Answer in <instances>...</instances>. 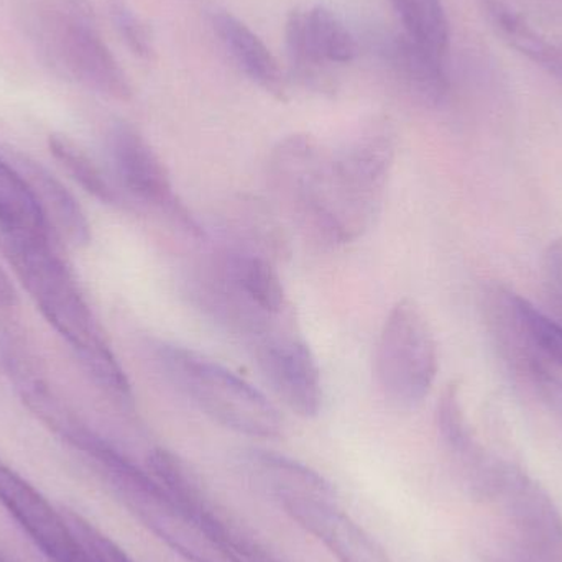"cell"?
Returning <instances> with one entry per match:
<instances>
[{"label": "cell", "mask_w": 562, "mask_h": 562, "mask_svg": "<svg viewBox=\"0 0 562 562\" xmlns=\"http://www.w3.org/2000/svg\"><path fill=\"white\" fill-rule=\"evenodd\" d=\"M396 155L389 119H373L339 148L306 134L283 138L269 158V183L297 229L326 249L347 246L372 227Z\"/></svg>", "instance_id": "6da1fadb"}, {"label": "cell", "mask_w": 562, "mask_h": 562, "mask_svg": "<svg viewBox=\"0 0 562 562\" xmlns=\"http://www.w3.org/2000/svg\"><path fill=\"white\" fill-rule=\"evenodd\" d=\"M0 250L45 319L68 342L92 380L124 405L132 403L131 382L78 281L53 249L49 236L0 221Z\"/></svg>", "instance_id": "7a4b0ae2"}, {"label": "cell", "mask_w": 562, "mask_h": 562, "mask_svg": "<svg viewBox=\"0 0 562 562\" xmlns=\"http://www.w3.org/2000/svg\"><path fill=\"white\" fill-rule=\"evenodd\" d=\"M22 25L56 75L115 101L132 98L131 81L105 43L88 0H26Z\"/></svg>", "instance_id": "3957f363"}, {"label": "cell", "mask_w": 562, "mask_h": 562, "mask_svg": "<svg viewBox=\"0 0 562 562\" xmlns=\"http://www.w3.org/2000/svg\"><path fill=\"white\" fill-rule=\"evenodd\" d=\"M155 362L165 379L217 425L249 438L273 439L283 431L279 408L247 380L216 360L177 344L160 342Z\"/></svg>", "instance_id": "277c9868"}, {"label": "cell", "mask_w": 562, "mask_h": 562, "mask_svg": "<svg viewBox=\"0 0 562 562\" xmlns=\"http://www.w3.org/2000/svg\"><path fill=\"white\" fill-rule=\"evenodd\" d=\"M92 464L128 512L187 562H246L206 533L164 485L108 442Z\"/></svg>", "instance_id": "5b68a950"}, {"label": "cell", "mask_w": 562, "mask_h": 562, "mask_svg": "<svg viewBox=\"0 0 562 562\" xmlns=\"http://www.w3.org/2000/svg\"><path fill=\"white\" fill-rule=\"evenodd\" d=\"M438 370L431 324L415 301H398L376 342L375 373L383 395L400 408H415L431 392Z\"/></svg>", "instance_id": "8992f818"}, {"label": "cell", "mask_w": 562, "mask_h": 562, "mask_svg": "<svg viewBox=\"0 0 562 562\" xmlns=\"http://www.w3.org/2000/svg\"><path fill=\"white\" fill-rule=\"evenodd\" d=\"M108 151L112 171L128 194L161 211L191 237H204V229H201L175 191L164 161L134 125L127 122L112 125L108 135Z\"/></svg>", "instance_id": "52a82bcc"}, {"label": "cell", "mask_w": 562, "mask_h": 562, "mask_svg": "<svg viewBox=\"0 0 562 562\" xmlns=\"http://www.w3.org/2000/svg\"><path fill=\"white\" fill-rule=\"evenodd\" d=\"M147 468L150 474L164 485L165 491L217 543L223 544L246 562H281L207 495L206 488L183 459L167 449L158 448L148 454Z\"/></svg>", "instance_id": "ba28073f"}, {"label": "cell", "mask_w": 562, "mask_h": 562, "mask_svg": "<svg viewBox=\"0 0 562 562\" xmlns=\"http://www.w3.org/2000/svg\"><path fill=\"white\" fill-rule=\"evenodd\" d=\"M487 498L502 504L521 538L543 562H562V515L551 495L510 462L495 459Z\"/></svg>", "instance_id": "9c48e42d"}, {"label": "cell", "mask_w": 562, "mask_h": 562, "mask_svg": "<svg viewBox=\"0 0 562 562\" xmlns=\"http://www.w3.org/2000/svg\"><path fill=\"white\" fill-rule=\"evenodd\" d=\"M254 359L281 402L301 418L323 408V380L313 350L291 323L250 347Z\"/></svg>", "instance_id": "30bf717a"}, {"label": "cell", "mask_w": 562, "mask_h": 562, "mask_svg": "<svg viewBox=\"0 0 562 562\" xmlns=\"http://www.w3.org/2000/svg\"><path fill=\"white\" fill-rule=\"evenodd\" d=\"M284 35L291 76L306 88L326 89L327 66L347 65L357 56L352 33L321 5L291 12Z\"/></svg>", "instance_id": "8fae6325"}, {"label": "cell", "mask_w": 562, "mask_h": 562, "mask_svg": "<svg viewBox=\"0 0 562 562\" xmlns=\"http://www.w3.org/2000/svg\"><path fill=\"white\" fill-rule=\"evenodd\" d=\"M0 504L52 562H95L79 540L65 514L0 462Z\"/></svg>", "instance_id": "7c38bea8"}, {"label": "cell", "mask_w": 562, "mask_h": 562, "mask_svg": "<svg viewBox=\"0 0 562 562\" xmlns=\"http://www.w3.org/2000/svg\"><path fill=\"white\" fill-rule=\"evenodd\" d=\"M273 497L284 514L323 543L337 561L393 562L372 535L340 510L336 497L300 492H283Z\"/></svg>", "instance_id": "4fadbf2b"}, {"label": "cell", "mask_w": 562, "mask_h": 562, "mask_svg": "<svg viewBox=\"0 0 562 562\" xmlns=\"http://www.w3.org/2000/svg\"><path fill=\"white\" fill-rule=\"evenodd\" d=\"M380 55L392 78L409 98L429 108L445 101L449 91L445 59L432 55L405 32L389 36L380 46Z\"/></svg>", "instance_id": "5bb4252c"}, {"label": "cell", "mask_w": 562, "mask_h": 562, "mask_svg": "<svg viewBox=\"0 0 562 562\" xmlns=\"http://www.w3.org/2000/svg\"><path fill=\"white\" fill-rule=\"evenodd\" d=\"M210 23L237 68L273 98L286 101V78L266 43L226 10L211 13Z\"/></svg>", "instance_id": "9a60e30c"}, {"label": "cell", "mask_w": 562, "mask_h": 562, "mask_svg": "<svg viewBox=\"0 0 562 562\" xmlns=\"http://www.w3.org/2000/svg\"><path fill=\"white\" fill-rule=\"evenodd\" d=\"M438 428L446 448L465 472L469 487L475 495L485 498L495 458H491L479 445L471 426H469L464 408H462L459 383H449L439 398Z\"/></svg>", "instance_id": "2e32d148"}, {"label": "cell", "mask_w": 562, "mask_h": 562, "mask_svg": "<svg viewBox=\"0 0 562 562\" xmlns=\"http://www.w3.org/2000/svg\"><path fill=\"white\" fill-rule=\"evenodd\" d=\"M16 170L29 181L49 226L56 227L75 246H88L91 224L65 184L38 161L26 157L16 158Z\"/></svg>", "instance_id": "e0dca14e"}, {"label": "cell", "mask_w": 562, "mask_h": 562, "mask_svg": "<svg viewBox=\"0 0 562 562\" xmlns=\"http://www.w3.org/2000/svg\"><path fill=\"white\" fill-rule=\"evenodd\" d=\"M226 246L262 254L272 260L286 252L283 227L260 201L239 200L224 214Z\"/></svg>", "instance_id": "ac0fdd59"}, {"label": "cell", "mask_w": 562, "mask_h": 562, "mask_svg": "<svg viewBox=\"0 0 562 562\" xmlns=\"http://www.w3.org/2000/svg\"><path fill=\"white\" fill-rule=\"evenodd\" d=\"M244 462L250 475H254L272 495L300 492L336 497V491L327 479L279 452L250 449L244 456Z\"/></svg>", "instance_id": "d6986e66"}, {"label": "cell", "mask_w": 562, "mask_h": 562, "mask_svg": "<svg viewBox=\"0 0 562 562\" xmlns=\"http://www.w3.org/2000/svg\"><path fill=\"white\" fill-rule=\"evenodd\" d=\"M485 10L492 25L508 45L527 55L531 61L543 66L554 75H562V56L553 45L525 20L524 15L512 9L504 0H484Z\"/></svg>", "instance_id": "ffe728a7"}, {"label": "cell", "mask_w": 562, "mask_h": 562, "mask_svg": "<svg viewBox=\"0 0 562 562\" xmlns=\"http://www.w3.org/2000/svg\"><path fill=\"white\" fill-rule=\"evenodd\" d=\"M0 221L46 236L52 227L29 181L16 167L3 160H0Z\"/></svg>", "instance_id": "44dd1931"}, {"label": "cell", "mask_w": 562, "mask_h": 562, "mask_svg": "<svg viewBox=\"0 0 562 562\" xmlns=\"http://www.w3.org/2000/svg\"><path fill=\"white\" fill-rule=\"evenodd\" d=\"M392 3L406 35L445 59L449 49V25L441 0H392Z\"/></svg>", "instance_id": "7402d4cb"}, {"label": "cell", "mask_w": 562, "mask_h": 562, "mask_svg": "<svg viewBox=\"0 0 562 562\" xmlns=\"http://www.w3.org/2000/svg\"><path fill=\"white\" fill-rule=\"evenodd\" d=\"M48 147L53 157L59 161V165L68 171L69 177L82 190L88 191L91 196H94L101 203H121V194L109 183L101 168L75 142L69 140L65 135H52L48 140Z\"/></svg>", "instance_id": "603a6c76"}, {"label": "cell", "mask_w": 562, "mask_h": 562, "mask_svg": "<svg viewBox=\"0 0 562 562\" xmlns=\"http://www.w3.org/2000/svg\"><path fill=\"white\" fill-rule=\"evenodd\" d=\"M515 307L531 344L547 360L562 367V324L538 310L531 301L514 293Z\"/></svg>", "instance_id": "cb8c5ba5"}, {"label": "cell", "mask_w": 562, "mask_h": 562, "mask_svg": "<svg viewBox=\"0 0 562 562\" xmlns=\"http://www.w3.org/2000/svg\"><path fill=\"white\" fill-rule=\"evenodd\" d=\"M63 514H65L66 520L69 521L72 530L78 535L82 544L88 548L89 553L92 554L95 562H135L125 551H122L111 538L105 537L98 528L92 527L81 515L69 510L63 512Z\"/></svg>", "instance_id": "d4e9b609"}, {"label": "cell", "mask_w": 562, "mask_h": 562, "mask_svg": "<svg viewBox=\"0 0 562 562\" xmlns=\"http://www.w3.org/2000/svg\"><path fill=\"white\" fill-rule=\"evenodd\" d=\"M544 300L551 316L562 324V237L551 240L541 260Z\"/></svg>", "instance_id": "484cf974"}, {"label": "cell", "mask_w": 562, "mask_h": 562, "mask_svg": "<svg viewBox=\"0 0 562 562\" xmlns=\"http://www.w3.org/2000/svg\"><path fill=\"white\" fill-rule=\"evenodd\" d=\"M112 13H114L115 25L128 48L140 58L150 59L154 55V40H151L150 30L147 29L144 20L135 15L124 3L114 5Z\"/></svg>", "instance_id": "4316f807"}, {"label": "cell", "mask_w": 562, "mask_h": 562, "mask_svg": "<svg viewBox=\"0 0 562 562\" xmlns=\"http://www.w3.org/2000/svg\"><path fill=\"white\" fill-rule=\"evenodd\" d=\"M525 382L548 408L562 413V379L548 366L547 359H541L531 367Z\"/></svg>", "instance_id": "83f0119b"}, {"label": "cell", "mask_w": 562, "mask_h": 562, "mask_svg": "<svg viewBox=\"0 0 562 562\" xmlns=\"http://www.w3.org/2000/svg\"><path fill=\"white\" fill-rule=\"evenodd\" d=\"M16 304L15 288H13L12 281L9 276L3 272L0 267V310H7V307H13Z\"/></svg>", "instance_id": "f1b7e54d"}, {"label": "cell", "mask_w": 562, "mask_h": 562, "mask_svg": "<svg viewBox=\"0 0 562 562\" xmlns=\"http://www.w3.org/2000/svg\"><path fill=\"white\" fill-rule=\"evenodd\" d=\"M0 562H15V561L7 560V558H0Z\"/></svg>", "instance_id": "f546056e"}]
</instances>
